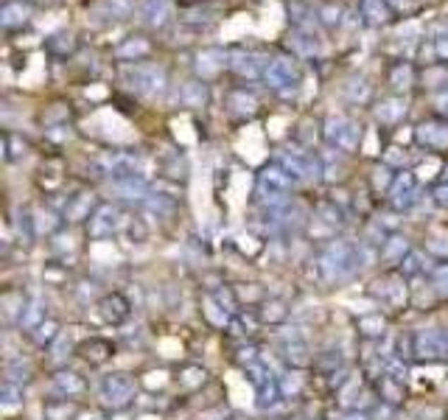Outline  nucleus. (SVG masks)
<instances>
[{
	"instance_id": "nucleus-10",
	"label": "nucleus",
	"mask_w": 448,
	"mask_h": 420,
	"mask_svg": "<svg viewBox=\"0 0 448 420\" xmlns=\"http://www.w3.org/2000/svg\"><path fill=\"white\" fill-rule=\"evenodd\" d=\"M87 230H90L93 238H107V235H112V233L118 230V210L112 208V205H98L95 213L90 216Z\"/></svg>"
},
{
	"instance_id": "nucleus-5",
	"label": "nucleus",
	"mask_w": 448,
	"mask_h": 420,
	"mask_svg": "<svg viewBox=\"0 0 448 420\" xmlns=\"http://www.w3.org/2000/svg\"><path fill=\"white\" fill-rule=\"evenodd\" d=\"M132 398H135V381L126 373L107 375V381H104V401L110 407H126Z\"/></svg>"
},
{
	"instance_id": "nucleus-2",
	"label": "nucleus",
	"mask_w": 448,
	"mask_h": 420,
	"mask_svg": "<svg viewBox=\"0 0 448 420\" xmlns=\"http://www.w3.org/2000/svg\"><path fill=\"white\" fill-rule=\"evenodd\" d=\"M126 81L132 84L138 95H146V98H157L165 93V70L157 65H132L126 70Z\"/></svg>"
},
{
	"instance_id": "nucleus-15",
	"label": "nucleus",
	"mask_w": 448,
	"mask_h": 420,
	"mask_svg": "<svg viewBox=\"0 0 448 420\" xmlns=\"http://www.w3.org/2000/svg\"><path fill=\"white\" fill-rule=\"evenodd\" d=\"M409 252H412V250H409V241H406L403 235H389V238L384 241L381 258H384L387 264H403V258H406Z\"/></svg>"
},
{
	"instance_id": "nucleus-33",
	"label": "nucleus",
	"mask_w": 448,
	"mask_h": 420,
	"mask_svg": "<svg viewBox=\"0 0 448 420\" xmlns=\"http://www.w3.org/2000/svg\"><path fill=\"white\" fill-rule=\"evenodd\" d=\"M20 395H23V392H20V387H17V384H11V381H8V384H3V407H6V409L17 407V404H20Z\"/></svg>"
},
{
	"instance_id": "nucleus-12",
	"label": "nucleus",
	"mask_w": 448,
	"mask_h": 420,
	"mask_svg": "<svg viewBox=\"0 0 448 420\" xmlns=\"http://www.w3.org/2000/svg\"><path fill=\"white\" fill-rule=\"evenodd\" d=\"M227 59H230V68L235 70L238 76H244V78H258L266 70V65L261 62V57L249 54V51H230Z\"/></svg>"
},
{
	"instance_id": "nucleus-28",
	"label": "nucleus",
	"mask_w": 448,
	"mask_h": 420,
	"mask_svg": "<svg viewBox=\"0 0 448 420\" xmlns=\"http://www.w3.org/2000/svg\"><path fill=\"white\" fill-rule=\"evenodd\" d=\"M359 331H362L365 337H378V334H384V320H381V314L362 317V320H359Z\"/></svg>"
},
{
	"instance_id": "nucleus-7",
	"label": "nucleus",
	"mask_w": 448,
	"mask_h": 420,
	"mask_svg": "<svg viewBox=\"0 0 448 420\" xmlns=\"http://www.w3.org/2000/svg\"><path fill=\"white\" fill-rule=\"evenodd\" d=\"M415 353L423 358H443L448 356V337L443 331H420L415 334Z\"/></svg>"
},
{
	"instance_id": "nucleus-8",
	"label": "nucleus",
	"mask_w": 448,
	"mask_h": 420,
	"mask_svg": "<svg viewBox=\"0 0 448 420\" xmlns=\"http://www.w3.org/2000/svg\"><path fill=\"white\" fill-rule=\"evenodd\" d=\"M281 165H283L295 180H314V177L319 174V165H317L308 154H302V151H283V154H281Z\"/></svg>"
},
{
	"instance_id": "nucleus-32",
	"label": "nucleus",
	"mask_w": 448,
	"mask_h": 420,
	"mask_svg": "<svg viewBox=\"0 0 448 420\" xmlns=\"http://www.w3.org/2000/svg\"><path fill=\"white\" fill-rule=\"evenodd\" d=\"M348 95H350L353 101H367V98H370V84H367L365 78H353L350 87H348Z\"/></svg>"
},
{
	"instance_id": "nucleus-35",
	"label": "nucleus",
	"mask_w": 448,
	"mask_h": 420,
	"mask_svg": "<svg viewBox=\"0 0 448 420\" xmlns=\"http://www.w3.org/2000/svg\"><path fill=\"white\" fill-rule=\"evenodd\" d=\"M381 387H384V392L389 395L387 401H392V404H395V401H401V398H403V392H401V387L395 384V378H384V381H381Z\"/></svg>"
},
{
	"instance_id": "nucleus-9",
	"label": "nucleus",
	"mask_w": 448,
	"mask_h": 420,
	"mask_svg": "<svg viewBox=\"0 0 448 420\" xmlns=\"http://www.w3.org/2000/svg\"><path fill=\"white\" fill-rule=\"evenodd\" d=\"M174 17V0H143L141 6V20L149 28H163Z\"/></svg>"
},
{
	"instance_id": "nucleus-22",
	"label": "nucleus",
	"mask_w": 448,
	"mask_h": 420,
	"mask_svg": "<svg viewBox=\"0 0 448 420\" xmlns=\"http://www.w3.org/2000/svg\"><path fill=\"white\" fill-rule=\"evenodd\" d=\"M230 107H232L238 115H252L255 107H258V101H255L252 95H247L244 90H235V93H230Z\"/></svg>"
},
{
	"instance_id": "nucleus-39",
	"label": "nucleus",
	"mask_w": 448,
	"mask_h": 420,
	"mask_svg": "<svg viewBox=\"0 0 448 420\" xmlns=\"http://www.w3.org/2000/svg\"><path fill=\"white\" fill-rule=\"evenodd\" d=\"M387 163H406V154H401V148H389Z\"/></svg>"
},
{
	"instance_id": "nucleus-40",
	"label": "nucleus",
	"mask_w": 448,
	"mask_h": 420,
	"mask_svg": "<svg viewBox=\"0 0 448 420\" xmlns=\"http://www.w3.org/2000/svg\"><path fill=\"white\" fill-rule=\"evenodd\" d=\"M435 104H437V110H440L443 115H448V90H443V93L437 95V101H435Z\"/></svg>"
},
{
	"instance_id": "nucleus-20",
	"label": "nucleus",
	"mask_w": 448,
	"mask_h": 420,
	"mask_svg": "<svg viewBox=\"0 0 448 420\" xmlns=\"http://www.w3.org/2000/svg\"><path fill=\"white\" fill-rule=\"evenodd\" d=\"M90 210H93V197L81 194V197H76L73 202H68V208H65V218H71V221L90 218Z\"/></svg>"
},
{
	"instance_id": "nucleus-17",
	"label": "nucleus",
	"mask_w": 448,
	"mask_h": 420,
	"mask_svg": "<svg viewBox=\"0 0 448 420\" xmlns=\"http://www.w3.org/2000/svg\"><path fill=\"white\" fill-rule=\"evenodd\" d=\"M149 51H151V45L143 40V37H132V40H126L118 51H115V57L118 59H143V57H149Z\"/></svg>"
},
{
	"instance_id": "nucleus-31",
	"label": "nucleus",
	"mask_w": 448,
	"mask_h": 420,
	"mask_svg": "<svg viewBox=\"0 0 448 420\" xmlns=\"http://www.w3.org/2000/svg\"><path fill=\"white\" fill-rule=\"evenodd\" d=\"M295 51L302 57H314L317 54V42L311 34H295Z\"/></svg>"
},
{
	"instance_id": "nucleus-6",
	"label": "nucleus",
	"mask_w": 448,
	"mask_h": 420,
	"mask_svg": "<svg viewBox=\"0 0 448 420\" xmlns=\"http://www.w3.org/2000/svg\"><path fill=\"white\" fill-rule=\"evenodd\" d=\"M392 208L398 210H409L412 205H418V199H420V188H418V180L409 174V171H403L401 177H395V182H392Z\"/></svg>"
},
{
	"instance_id": "nucleus-30",
	"label": "nucleus",
	"mask_w": 448,
	"mask_h": 420,
	"mask_svg": "<svg viewBox=\"0 0 448 420\" xmlns=\"http://www.w3.org/2000/svg\"><path fill=\"white\" fill-rule=\"evenodd\" d=\"M57 337H59V325H57V322H51V320H48V322H42V325L37 328V342H40V345H51Z\"/></svg>"
},
{
	"instance_id": "nucleus-36",
	"label": "nucleus",
	"mask_w": 448,
	"mask_h": 420,
	"mask_svg": "<svg viewBox=\"0 0 448 420\" xmlns=\"http://www.w3.org/2000/svg\"><path fill=\"white\" fill-rule=\"evenodd\" d=\"M435 286H437V291L448 297V264L443 267H437V272H435Z\"/></svg>"
},
{
	"instance_id": "nucleus-21",
	"label": "nucleus",
	"mask_w": 448,
	"mask_h": 420,
	"mask_svg": "<svg viewBox=\"0 0 448 420\" xmlns=\"http://www.w3.org/2000/svg\"><path fill=\"white\" fill-rule=\"evenodd\" d=\"M98 8H104V11H107V17H112V20H124V17H129V14H132L135 3H132V0H101V3H98Z\"/></svg>"
},
{
	"instance_id": "nucleus-29",
	"label": "nucleus",
	"mask_w": 448,
	"mask_h": 420,
	"mask_svg": "<svg viewBox=\"0 0 448 420\" xmlns=\"http://www.w3.org/2000/svg\"><path fill=\"white\" fill-rule=\"evenodd\" d=\"M389 81H392L395 90H406V87L412 84V68H409V65H398V68L392 70Z\"/></svg>"
},
{
	"instance_id": "nucleus-27",
	"label": "nucleus",
	"mask_w": 448,
	"mask_h": 420,
	"mask_svg": "<svg viewBox=\"0 0 448 420\" xmlns=\"http://www.w3.org/2000/svg\"><path fill=\"white\" fill-rule=\"evenodd\" d=\"M110 353H112V345H110V342H101V339H93V342L84 345V356H87L90 361H95V364H101Z\"/></svg>"
},
{
	"instance_id": "nucleus-11",
	"label": "nucleus",
	"mask_w": 448,
	"mask_h": 420,
	"mask_svg": "<svg viewBox=\"0 0 448 420\" xmlns=\"http://www.w3.org/2000/svg\"><path fill=\"white\" fill-rule=\"evenodd\" d=\"M415 138H418L420 146H426V148L443 151V148H448V127L440 124V121H426V124L418 127Z\"/></svg>"
},
{
	"instance_id": "nucleus-18",
	"label": "nucleus",
	"mask_w": 448,
	"mask_h": 420,
	"mask_svg": "<svg viewBox=\"0 0 448 420\" xmlns=\"http://www.w3.org/2000/svg\"><path fill=\"white\" fill-rule=\"evenodd\" d=\"M362 17H367L370 25H381L389 20V6L387 0H362Z\"/></svg>"
},
{
	"instance_id": "nucleus-34",
	"label": "nucleus",
	"mask_w": 448,
	"mask_h": 420,
	"mask_svg": "<svg viewBox=\"0 0 448 420\" xmlns=\"http://www.w3.org/2000/svg\"><path fill=\"white\" fill-rule=\"evenodd\" d=\"M317 213L328 221V224H342V210L339 208H334V205H319L317 208Z\"/></svg>"
},
{
	"instance_id": "nucleus-25",
	"label": "nucleus",
	"mask_w": 448,
	"mask_h": 420,
	"mask_svg": "<svg viewBox=\"0 0 448 420\" xmlns=\"http://www.w3.org/2000/svg\"><path fill=\"white\" fill-rule=\"evenodd\" d=\"M48 51H54L57 57H68V54H73L76 51L73 34H57V37H51V40H48Z\"/></svg>"
},
{
	"instance_id": "nucleus-26",
	"label": "nucleus",
	"mask_w": 448,
	"mask_h": 420,
	"mask_svg": "<svg viewBox=\"0 0 448 420\" xmlns=\"http://www.w3.org/2000/svg\"><path fill=\"white\" fill-rule=\"evenodd\" d=\"M42 317H45L42 303H37V300H34L28 308H23V314H20V325H25V328H40V325H42V322H40Z\"/></svg>"
},
{
	"instance_id": "nucleus-41",
	"label": "nucleus",
	"mask_w": 448,
	"mask_h": 420,
	"mask_svg": "<svg viewBox=\"0 0 448 420\" xmlns=\"http://www.w3.org/2000/svg\"><path fill=\"white\" fill-rule=\"evenodd\" d=\"M345 420H367L365 415H350V418H345Z\"/></svg>"
},
{
	"instance_id": "nucleus-37",
	"label": "nucleus",
	"mask_w": 448,
	"mask_h": 420,
	"mask_svg": "<svg viewBox=\"0 0 448 420\" xmlns=\"http://www.w3.org/2000/svg\"><path fill=\"white\" fill-rule=\"evenodd\" d=\"M435 54H437V59H448V34H443V37L435 42Z\"/></svg>"
},
{
	"instance_id": "nucleus-19",
	"label": "nucleus",
	"mask_w": 448,
	"mask_h": 420,
	"mask_svg": "<svg viewBox=\"0 0 448 420\" xmlns=\"http://www.w3.org/2000/svg\"><path fill=\"white\" fill-rule=\"evenodd\" d=\"M179 101H182L185 107H202V104L208 101V87H205L202 81H188V84L182 87V93H179Z\"/></svg>"
},
{
	"instance_id": "nucleus-13",
	"label": "nucleus",
	"mask_w": 448,
	"mask_h": 420,
	"mask_svg": "<svg viewBox=\"0 0 448 420\" xmlns=\"http://www.w3.org/2000/svg\"><path fill=\"white\" fill-rule=\"evenodd\" d=\"M98 308H101L104 320H107V322H115V325L129 317V303H126L121 294H107V297L98 303Z\"/></svg>"
},
{
	"instance_id": "nucleus-38",
	"label": "nucleus",
	"mask_w": 448,
	"mask_h": 420,
	"mask_svg": "<svg viewBox=\"0 0 448 420\" xmlns=\"http://www.w3.org/2000/svg\"><path fill=\"white\" fill-rule=\"evenodd\" d=\"M435 199H437V205L448 208V182L446 185H437V188H435Z\"/></svg>"
},
{
	"instance_id": "nucleus-23",
	"label": "nucleus",
	"mask_w": 448,
	"mask_h": 420,
	"mask_svg": "<svg viewBox=\"0 0 448 420\" xmlns=\"http://www.w3.org/2000/svg\"><path fill=\"white\" fill-rule=\"evenodd\" d=\"M54 384H57V390H59V392H65L68 398H71V395H78V392L84 390V381H81L76 373H59Z\"/></svg>"
},
{
	"instance_id": "nucleus-4",
	"label": "nucleus",
	"mask_w": 448,
	"mask_h": 420,
	"mask_svg": "<svg viewBox=\"0 0 448 420\" xmlns=\"http://www.w3.org/2000/svg\"><path fill=\"white\" fill-rule=\"evenodd\" d=\"M264 78H266V84H269L272 90H283V93H286V87H295L300 81L297 59L289 57V54H281V57L269 59V62H266V70H264Z\"/></svg>"
},
{
	"instance_id": "nucleus-3",
	"label": "nucleus",
	"mask_w": 448,
	"mask_h": 420,
	"mask_svg": "<svg viewBox=\"0 0 448 420\" xmlns=\"http://www.w3.org/2000/svg\"><path fill=\"white\" fill-rule=\"evenodd\" d=\"M325 140L342 151H356L359 148V140H362V127L345 115L339 118H328L325 121Z\"/></svg>"
},
{
	"instance_id": "nucleus-24",
	"label": "nucleus",
	"mask_w": 448,
	"mask_h": 420,
	"mask_svg": "<svg viewBox=\"0 0 448 420\" xmlns=\"http://www.w3.org/2000/svg\"><path fill=\"white\" fill-rule=\"evenodd\" d=\"M403 115H406V104L403 101H387V104L378 107V121H384V124H395Z\"/></svg>"
},
{
	"instance_id": "nucleus-1",
	"label": "nucleus",
	"mask_w": 448,
	"mask_h": 420,
	"mask_svg": "<svg viewBox=\"0 0 448 420\" xmlns=\"http://www.w3.org/2000/svg\"><path fill=\"white\" fill-rule=\"evenodd\" d=\"M362 264L359 247L350 241H331L319 255V269L325 280H348Z\"/></svg>"
},
{
	"instance_id": "nucleus-16",
	"label": "nucleus",
	"mask_w": 448,
	"mask_h": 420,
	"mask_svg": "<svg viewBox=\"0 0 448 420\" xmlns=\"http://www.w3.org/2000/svg\"><path fill=\"white\" fill-rule=\"evenodd\" d=\"M222 68H230V59L224 57L222 51H205V54H199V59H196V70L202 73V78L216 76Z\"/></svg>"
},
{
	"instance_id": "nucleus-14",
	"label": "nucleus",
	"mask_w": 448,
	"mask_h": 420,
	"mask_svg": "<svg viewBox=\"0 0 448 420\" xmlns=\"http://www.w3.org/2000/svg\"><path fill=\"white\" fill-rule=\"evenodd\" d=\"M28 17H31V8H28V6H23L20 0L6 3V6H3V11H0V23H3L6 28H23V25L28 23Z\"/></svg>"
}]
</instances>
